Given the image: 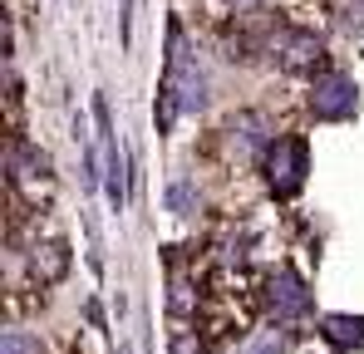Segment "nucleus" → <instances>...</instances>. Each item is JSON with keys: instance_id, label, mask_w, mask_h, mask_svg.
I'll return each mask as SVG.
<instances>
[{"instance_id": "12", "label": "nucleus", "mask_w": 364, "mask_h": 354, "mask_svg": "<svg viewBox=\"0 0 364 354\" xmlns=\"http://www.w3.org/2000/svg\"><path fill=\"white\" fill-rule=\"evenodd\" d=\"M173 354H202L197 335H178V340H173Z\"/></svg>"}, {"instance_id": "4", "label": "nucleus", "mask_w": 364, "mask_h": 354, "mask_svg": "<svg viewBox=\"0 0 364 354\" xmlns=\"http://www.w3.org/2000/svg\"><path fill=\"white\" fill-rule=\"evenodd\" d=\"M271 55H276V64H281V69L305 74V69L325 64V45H320V35L286 25V30H276V35H271Z\"/></svg>"}, {"instance_id": "2", "label": "nucleus", "mask_w": 364, "mask_h": 354, "mask_svg": "<svg viewBox=\"0 0 364 354\" xmlns=\"http://www.w3.org/2000/svg\"><path fill=\"white\" fill-rule=\"evenodd\" d=\"M360 109V84L350 79V74H320L315 84H310V118H320V123H340V118H355Z\"/></svg>"}, {"instance_id": "5", "label": "nucleus", "mask_w": 364, "mask_h": 354, "mask_svg": "<svg viewBox=\"0 0 364 354\" xmlns=\"http://www.w3.org/2000/svg\"><path fill=\"white\" fill-rule=\"evenodd\" d=\"M64 271H69L64 241H40V246L30 251V276H35V281H60Z\"/></svg>"}, {"instance_id": "11", "label": "nucleus", "mask_w": 364, "mask_h": 354, "mask_svg": "<svg viewBox=\"0 0 364 354\" xmlns=\"http://www.w3.org/2000/svg\"><path fill=\"white\" fill-rule=\"evenodd\" d=\"M286 345H281V335H251L242 345V354H281Z\"/></svg>"}, {"instance_id": "7", "label": "nucleus", "mask_w": 364, "mask_h": 354, "mask_svg": "<svg viewBox=\"0 0 364 354\" xmlns=\"http://www.w3.org/2000/svg\"><path fill=\"white\" fill-rule=\"evenodd\" d=\"M104 143H109V177H104V182H109V202L123 207V202H128V168H123L119 143H114V138H104Z\"/></svg>"}, {"instance_id": "3", "label": "nucleus", "mask_w": 364, "mask_h": 354, "mask_svg": "<svg viewBox=\"0 0 364 354\" xmlns=\"http://www.w3.org/2000/svg\"><path fill=\"white\" fill-rule=\"evenodd\" d=\"M266 310H271L276 325H296V320H305V315L315 310L310 286H305L291 266H276V276H271V286H266Z\"/></svg>"}, {"instance_id": "9", "label": "nucleus", "mask_w": 364, "mask_h": 354, "mask_svg": "<svg viewBox=\"0 0 364 354\" xmlns=\"http://www.w3.org/2000/svg\"><path fill=\"white\" fill-rule=\"evenodd\" d=\"M168 207H173V212H182V217H192V212H197V182L178 177V182L168 187Z\"/></svg>"}, {"instance_id": "10", "label": "nucleus", "mask_w": 364, "mask_h": 354, "mask_svg": "<svg viewBox=\"0 0 364 354\" xmlns=\"http://www.w3.org/2000/svg\"><path fill=\"white\" fill-rule=\"evenodd\" d=\"M0 354H40V340H30L25 330H5V340H0Z\"/></svg>"}, {"instance_id": "1", "label": "nucleus", "mask_w": 364, "mask_h": 354, "mask_svg": "<svg viewBox=\"0 0 364 354\" xmlns=\"http://www.w3.org/2000/svg\"><path fill=\"white\" fill-rule=\"evenodd\" d=\"M305 177H310V148H305V138H296V133L271 138V148H266V182H271V192L276 197H296L305 187Z\"/></svg>"}, {"instance_id": "6", "label": "nucleus", "mask_w": 364, "mask_h": 354, "mask_svg": "<svg viewBox=\"0 0 364 354\" xmlns=\"http://www.w3.org/2000/svg\"><path fill=\"white\" fill-rule=\"evenodd\" d=\"M320 335L335 345V350H355L364 335V320H355V315H325L320 320Z\"/></svg>"}, {"instance_id": "8", "label": "nucleus", "mask_w": 364, "mask_h": 354, "mask_svg": "<svg viewBox=\"0 0 364 354\" xmlns=\"http://www.w3.org/2000/svg\"><path fill=\"white\" fill-rule=\"evenodd\" d=\"M168 310H173L178 320H187V315L197 310V291H192L182 276H173V286H168Z\"/></svg>"}]
</instances>
